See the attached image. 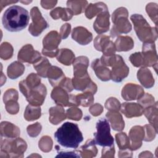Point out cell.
<instances>
[{
  "instance_id": "44dd1931",
  "label": "cell",
  "mask_w": 158,
  "mask_h": 158,
  "mask_svg": "<svg viewBox=\"0 0 158 158\" xmlns=\"http://www.w3.org/2000/svg\"><path fill=\"white\" fill-rule=\"evenodd\" d=\"M91 67L95 72L98 78H99L101 80L106 81L110 80V70L101 62L100 59H96L93 61Z\"/></svg>"
},
{
  "instance_id": "d6a6232c",
  "label": "cell",
  "mask_w": 158,
  "mask_h": 158,
  "mask_svg": "<svg viewBox=\"0 0 158 158\" xmlns=\"http://www.w3.org/2000/svg\"><path fill=\"white\" fill-rule=\"evenodd\" d=\"M51 66V64L48 60L43 57H41L37 62L33 64V67L36 70L38 75L44 78L47 77V73Z\"/></svg>"
},
{
  "instance_id": "4dcf8cb0",
  "label": "cell",
  "mask_w": 158,
  "mask_h": 158,
  "mask_svg": "<svg viewBox=\"0 0 158 158\" xmlns=\"http://www.w3.org/2000/svg\"><path fill=\"white\" fill-rule=\"evenodd\" d=\"M25 70L24 65L19 62H14L7 68L8 77L11 79H15L21 76Z\"/></svg>"
},
{
  "instance_id": "7c38bea8",
  "label": "cell",
  "mask_w": 158,
  "mask_h": 158,
  "mask_svg": "<svg viewBox=\"0 0 158 158\" xmlns=\"http://www.w3.org/2000/svg\"><path fill=\"white\" fill-rule=\"evenodd\" d=\"M72 82L73 88L76 90L89 91L93 94L97 91V86L91 81L88 73L81 77H73Z\"/></svg>"
},
{
  "instance_id": "d590c367",
  "label": "cell",
  "mask_w": 158,
  "mask_h": 158,
  "mask_svg": "<svg viewBox=\"0 0 158 158\" xmlns=\"http://www.w3.org/2000/svg\"><path fill=\"white\" fill-rule=\"evenodd\" d=\"M110 41L109 36L100 35L95 38L94 40V46L97 51L102 52Z\"/></svg>"
},
{
  "instance_id": "bcb514c9",
  "label": "cell",
  "mask_w": 158,
  "mask_h": 158,
  "mask_svg": "<svg viewBox=\"0 0 158 158\" xmlns=\"http://www.w3.org/2000/svg\"><path fill=\"white\" fill-rule=\"evenodd\" d=\"M144 133L145 135V137L144 138V140L145 141H151L152 139H154L156 136V133H153L154 128L153 127H151V125H146L144 127ZM155 129V128H154Z\"/></svg>"
},
{
  "instance_id": "f6af8a7d",
  "label": "cell",
  "mask_w": 158,
  "mask_h": 158,
  "mask_svg": "<svg viewBox=\"0 0 158 158\" xmlns=\"http://www.w3.org/2000/svg\"><path fill=\"white\" fill-rule=\"evenodd\" d=\"M28 135L31 137L37 136L41 130V125L40 123L37 122L35 124L30 125L27 127Z\"/></svg>"
},
{
  "instance_id": "7a4b0ae2",
  "label": "cell",
  "mask_w": 158,
  "mask_h": 158,
  "mask_svg": "<svg viewBox=\"0 0 158 158\" xmlns=\"http://www.w3.org/2000/svg\"><path fill=\"white\" fill-rule=\"evenodd\" d=\"M54 137L61 146L73 149H77L83 140L78 125L68 122L63 123L57 130L54 133Z\"/></svg>"
},
{
  "instance_id": "b9f144b4",
  "label": "cell",
  "mask_w": 158,
  "mask_h": 158,
  "mask_svg": "<svg viewBox=\"0 0 158 158\" xmlns=\"http://www.w3.org/2000/svg\"><path fill=\"white\" fill-rule=\"evenodd\" d=\"M105 107L110 111H118L120 109V102L115 98H109L106 103Z\"/></svg>"
},
{
  "instance_id": "ac0fdd59",
  "label": "cell",
  "mask_w": 158,
  "mask_h": 158,
  "mask_svg": "<svg viewBox=\"0 0 158 158\" xmlns=\"http://www.w3.org/2000/svg\"><path fill=\"white\" fill-rule=\"evenodd\" d=\"M89 60L87 57L80 56L75 59L73 62L74 77H81L86 74Z\"/></svg>"
},
{
  "instance_id": "ee69618b",
  "label": "cell",
  "mask_w": 158,
  "mask_h": 158,
  "mask_svg": "<svg viewBox=\"0 0 158 158\" xmlns=\"http://www.w3.org/2000/svg\"><path fill=\"white\" fill-rule=\"evenodd\" d=\"M6 110L10 114H16L19 109L17 100H10L5 103Z\"/></svg>"
},
{
  "instance_id": "5bb4252c",
  "label": "cell",
  "mask_w": 158,
  "mask_h": 158,
  "mask_svg": "<svg viewBox=\"0 0 158 158\" xmlns=\"http://www.w3.org/2000/svg\"><path fill=\"white\" fill-rule=\"evenodd\" d=\"M93 101V94L89 91H86L85 93L78 94L76 96L69 95L70 106H81L83 107H88L92 104Z\"/></svg>"
},
{
  "instance_id": "6da1fadb",
  "label": "cell",
  "mask_w": 158,
  "mask_h": 158,
  "mask_svg": "<svg viewBox=\"0 0 158 158\" xmlns=\"http://www.w3.org/2000/svg\"><path fill=\"white\" fill-rule=\"evenodd\" d=\"M29 20L28 10L23 7L14 5L5 10L2 17V23L7 31L17 32L26 28Z\"/></svg>"
},
{
  "instance_id": "603a6c76",
  "label": "cell",
  "mask_w": 158,
  "mask_h": 158,
  "mask_svg": "<svg viewBox=\"0 0 158 158\" xmlns=\"http://www.w3.org/2000/svg\"><path fill=\"white\" fill-rule=\"evenodd\" d=\"M17 127L9 122H2L1 123V135L5 138H15L20 135Z\"/></svg>"
},
{
  "instance_id": "52a82bcc",
  "label": "cell",
  "mask_w": 158,
  "mask_h": 158,
  "mask_svg": "<svg viewBox=\"0 0 158 158\" xmlns=\"http://www.w3.org/2000/svg\"><path fill=\"white\" fill-rule=\"evenodd\" d=\"M97 131L93 134L95 144L102 147H111L114 146V138L110 134L109 122L106 118L99 119L96 125Z\"/></svg>"
},
{
  "instance_id": "60d3db41",
  "label": "cell",
  "mask_w": 158,
  "mask_h": 158,
  "mask_svg": "<svg viewBox=\"0 0 158 158\" xmlns=\"http://www.w3.org/2000/svg\"><path fill=\"white\" fill-rule=\"evenodd\" d=\"M67 117L69 119L74 120H80L82 117V112L76 107H73L67 110Z\"/></svg>"
},
{
  "instance_id": "7402d4cb",
  "label": "cell",
  "mask_w": 158,
  "mask_h": 158,
  "mask_svg": "<svg viewBox=\"0 0 158 158\" xmlns=\"http://www.w3.org/2000/svg\"><path fill=\"white\" fill-rule=\"evenodd\" d=\"M47 77L51 85L56 87L59 86L65 78L62 70L56 66H51L48 71Z\"/></svg>"
},
{
  "instance_id": "c3c4849f",
  "label": "cell",
  "mask_w": 158,
  "mask_h": 158,
  "mask_svg": "<svg viewBox=\"0 0 158 158\" xmlns=\"http://www.w3.org/2000/svg\"><path fill=\"white\" fill-rule=\"evenodd\" d=\"M153 4L154 3L151 2V3H149V4H148L147 6H146V12L148 14V15H149V17H151V19H152V20L155 23L156 25H157V15H156L154 12H157V9H155L154 10H152V7H153Z\"/></svg>"
},
{
  "instance_id": "836d02e7",
  "label": "cell",
  "mask_w": 158,
  "mask_h": 158,
  "mask_svg": "<svg viewBox=\"0 0 158 158\" xmlns=\"http://www.w3.org/2000/svg\"><path fill=\"white\" fill-rule=\"evenodd\" d=\"M41 116V108L38 106L29 104L24 112V117L27 121H33Z\"/></svg>"
},
{
  "instance_id": "f5cc1de1",
  "label": "cell",
  "mask_w": 158,
  "mask_h": 158,
  "mask_svg": "<svg viewBox=\"0 0 158 158\" xmlns=\"http://www.w3.org/2000/svg\"><path fill=\"white\" fill-rule=\"evenodd\" d=\"M21 2H22V3H24V4H28V3H30L31 1H27V2H26V1H20Z\"/></svg>"
},
{
  "instance_id": "9a60e30c",
  "label": "cell",
  "mask_w": 158,
  "mask_h": 158,
  "mask_svg": "<svg viewBox=\"0 0 158 158\" xmlns=\"http://www.w3.org/2000/svg\"><path fill=\"white\" fill-rule=\"evenodd\" d=\"M72 37L81 45H86L93 40L92 33L83 27L74 28L72 33Z\"/></svg>"
},
{
  "instance_id": "9c48e42d",
  "label": "cell",
  "mask_w": 158,
  "mask_h": 158,
  "mask_svg": "<svg viewBox=\"0 0 158 158\" xmlns=\"http://www.w3.org/2000/svg\"><path fill=\"white\" fill-rule=\"evenodd\" d=\"M32 23L30 25L28 31L34 36H38L48 27V24L41 15L37 7H34L30 11Z\"/></svg>"
},
{
  "instance_id": "7dc6e473",
  "label": "cell",
  "mask_w": 158,
  "mask_h": 158,
  "mask_svg": "<svg viewBox=\"0 0 158 158\" xmlns=\"http://www.w3.org/2000/svg\"><path fill=\"white\" fill-rule=\"evenodd\" d=\"M18 99V93L17 91L13 89H9L7 90L3 96V101L4 103L10 100H17Z\"/></svg>"
},
{
  "instance_id": "f907efd6",
  "label": "cell",
  "mask_w": 158,
  "mask_h": 158,
  "mask_svg": "<svg viewBox=\"0 0 158 158\" xmlns=\"http://www.w3.org/2000/svg\"><path fill=\"white\" fill-rule=\"evenodd\" d=\"M102 110H103L102 106L101 104L97 103V104L92 106L89 108V110L93 115L98 116L101 114V112H102Z\"/></svg>"
},
{
  "instance_id": "30bf717a",
  "label": "cell",
  "mask_w": 158,
  "mask_h": 158,
  "mask_svg": "<svg viewBox=\"0 0 158 158\" xmlns=\"http://www.w3.org/2000/svg\"><path fill=\"white\" fill-rule=\"evenodd\" d=\"M47 94L46 86L41 83L28 91L25 95L27 101L31 105L40 106L42 105Z\"/></svg>"
},
{
  "instance_id": "4fadbf2b",
  "label": "cell",
  "mask_w": 158,
  "mask_h": 158,
  "mask_svg": "<svg viewBox=\"0 0 158 158\" xmlns=\"http://www.w3.org/2000/svg\"><path fill=\"white\" fill-rule=\"evenodd\" d=\"M144 94V90L139 85L127 83L122 89V96L127 101L139 99Z\"/></svg>"
},
{
  "instance_id": "f1b7e54d",
  "label": "cell",
  "mask_w": 158,
  "mask_h": 158,
  "mask_svg": "<svg viewBox=\"0 0 158 158\" xmlns=\"http://www.w3.org/2000/svg\"><path fill=\"white\" fill-rule=\"evenodd\" d=\"M57 60L64 65H70L75 60V55L69 49H60L57 55Z\"/></svg>"
},
{
  "instance_id": "277c9868",
  "label": "cell",
  "mask_w": 158,
  "mask_h": 158,
  "mask_svg": "<svg viewBox=\"0 0 158 158\" xmlns=\"http://www.w3.org/2000/svg\"><path fill=\"white\" fill-rule=\"evenodd\" d=\"M130 19L138 38L144 43H154L157 37V28L151 27L146 19L140 14H133Z\"/></svg>"
},
{
  "instance_id": "d4e9b609",
  "label": "cell",
  "mask_w": 158,
  "mask_h": 158,
  "mask_svg": "<svg viewBox=\"0 0 158 158\" xmlns=\"http://www.w3.org/2000/svg\"><path fill=\"white\" fill-rule=\"evenodd\" d=\"M137 77L144 87L149 88L154 86V78L151 71L148 69H141L137 73Z\"/></svg>"
},
{
  "instance_id": "8992f818",
  "label": "cell",
  "mask_w": 158,
  "mask_h": 158,
  "mask_svg": "<svg viewBox=\"0 0 158 158\" xmlns=\"http://www.w3.org/2000/svg\"><path fill=\"white\" fill-rule=\"evenodd\" d=\"M26 142L20 138L1 139V154L2 157H23L27 149Z\"/></svg>"
},
{
  "instance_id": "f546056e",
  "label": "cell",
  "mask_w": 158,
  "mask_h": 158,
  "mask_svg": "<svg viewBox=\"0 0 158 158\" xmlns=\"http://www.w3.org/2000/svg\"><path fill=\"white\" fill-rule=\"evenodd\" d=\"M50 15L55 20L61 18L62 20L67 21L72 19L73 14L68 8L57 7L50 12Z\"/></svg>"
},
{
  "instance_id": "74e56055",
  "label": "cell",
  "mask_w": 158,
  "mask_h": 158,
  "mask_svg": "<svg viewBox=\"0 0 158 158\" xmlns=\"http://www.w3.org/2000/svg\"><path fill=\"white\" fill-rule=\"evenodd\" d=\"M116 141L120 150L130 149V144L129 138L125 133H119L115 135Z\"/></svg>"
},
{
  "instance_id": "7bdbcfd3",
  "label": "cell",
  "mask_w": 158,
  "mask_h": 158,
  "mask_svg": "<svg viewBox=\"0 0 158 158\" xmlns=\"http://www.w3.org/2000/svg\"><path fill=\"white\" fill-rule=\"evenodd\" d=\"M138 101L139 105H141L143 109H145L148 107L151 106L154 104V98L148 93H146V94L144 95L143 94V96L141 98H139Z\"/></svg>"
},
{
  "instance_id": "484cf974",
  "label": "cell",
  "mask_w": 158,
  "mask_h": 158,
  "mask_svg": "<svg viewBox=\"0 0 158 158\" xmlns=\"http://www.w3.org/2000/svg\"><path fill=\"white\" fill-rule=\"evenodd\" d=\"M49 121L52 124L57 125L66 118L64 109L59 106L52 107L49 110Z\"/></svg>"
},
{
  "instance_id": "ba28073f",
  "label": "cell",
  "mask_w": 158,
  "mask_h": 158,
  "mask_svg": "<svg viewBox=\"0 0 158 158\" xmlns=\"http://www.w3.org/2000/svg\"><path fill=\"white\" fill-rule=\"evenodd\" d=\"M60 36L56 31H51L43 38L42 53L46 56L54 57L57 56L59 49L58 45L60 43Z\"/></svg>"
},
{
  "instance_id": "5b68a950",
  "label": "cell",
  "mask_w": 158,
  "mask_h": 158,
  "mask_svg": "<svg viewBox=\"0 0 158 158\" xmlns=\"http://www.w3.org/2000/svg\"><path fill=\"white\" fill-rule=\"evenodd\" d=\"M128 10L125 7L117 9L112 14V20L114 25L110 31V36L115 37L122 33H127L131 30V25L127 17Z\"/></svg>"
},
{
  "instance_id": "681fc988",
  "label": "cell",
  "mask_w": 158,
  "mask_h": 158,
  "mask_svg": "<svg viewBox=\"0 0 158 158\" xmlns=\"http://www.w3.org/2000/svg\"><path fill=\"white\" fill-rule=\"evenodd\" d=\"M71 30V25L69 23L64 24L60 28V35L62 39H65L67 38L70 34Z\"/></svg>"
},
{
  "instance_id": "cb8c5ba5",
  "label": "cell",
  "mask_w": 158,
  "mask_h": 158,
  "mask_svg": "<svg viewBox=\"0 0 158 158\" xmlns=\"http://www.w3.org/2000/svg\"><path fill=\"white\" fill-rule=\"evenodd\" d=\"M106 117L109 120L112 128L115 131H121L125 124L122 115L118 111H110L106 114Z\"/></svg>"
},
{
  "instance_id": "8d00e7d4",
  "label": "cell",
  "mask_w": 158,
  "mask_h": 158,
  "mask_svg": "<svg viewBox=\"0 0 158 158\" xmlns=\"http://www.w3.org/2000/svg\"><path fill=\"white\" fill-rule=\"evenodd\" d=\"M80 152L82 154L81 157H85L86 154H91L93 157L96 156L97 154V149L95 146V143L93 139H88L85 145L82 146Z\"/></svg>"
},
{
  "instance_id": "e0dca14e",
  "label": "cell",
  "mask_w": 158,
  "mask_h": 158,
  "mask_svg": "<svg viewBox=\"0 0 158 158\" xmlns=\"http://www.w3.org/2000/svg\"><path fill=\"white\" fill-rule=\"evenodd\" d=\"M144 136V128L141 126H135L131 128L129 133V138L131 140L130 149L136 150L139 149L142 144V139Z\"/></svg>"
},
{
  "instance_id": "816d5d0a",
  "label": "cell",
  "mask_w": 158,
  "mask_h": 158,
  "mask_svg": "<svg viewBox=\"0 0 158 158\" xmlns=\"http://www.w3.org/2000/svg\"><path fill=\"white\" fill-rule=\"evenodd\" d=\"M57 1H41V6L46 9H51L56 4Z\"/></svg>"
},
{
  "instance_id": "d6986e66",
  "label": "cell",
  "mask_w": 158,
  "mask_h": 158,
  "mask_svg": "<svg viewBox=\"0 0 158 158\" xmlns=\"http://www.w3.org/2000/svg\"><path fill=\"white\" fill-rule=\"evenodd\" d=\"M121 112L128 118L133 117H139L143 114L144 109L137 103H127L122 104L120 108Z\"/></svg>"
},
{
  "instance_id": "ab89813d",
  "label": "cell",
  "mask_w": 158,
  "mask_h": 158,
  "mask_svg": "<svg viewBox=\"0 0 158 158\" xmlns=\"http://www.w3.org/2000/svg\"><path fill=\"white\" fill-rule=\"evenodd\" d=\"M38 146L41 150L44 152L50 151L52 149V141L51 137L48 136H43L39 141Z\"/></svg>"
},
{
  "instance_id": "2e32d148",
  "label": "cell",
  "mask_w": 158,
  "mask_h": 158,
  "mask_svg": "<svg viewBox=\"0 0 158 158\" xmlns=\"http://www.w3.org/2000/svg\"><path fill=\"white\" fill-rule=\"evenodd\" d=\"M109 17L108 10L103 11L98 14V17L93 23V28L97 33L101 34L109 30L110 25Z\"/></svg>"
},
{
  "instance_id": "4316f807",
  "label": "cell",
  "mask_w": 158,
  "mask_h": 158,
  "mask_svg": "<svg viewBox=\"0 0 158 158\" xmlns=\"http://www.w3.org/2000/svg\"><path fill=\"white\" fill-rule=\"evenodd\" d=\"M115 46L116 51H128L131 50L134 46V42L132 38L130 36H118L115 42Z\"/></svg>"
},
{
  "instance_id": "8fae6325",
  "label": "cell",
  "mask_w": 158,
  "mask_h": 158,
  "mask_svg": "<svg viewBox=\"0 0 158 158\" xmlns=\"http://www.w3.org/2000/svg\"><path fill=\"white\" fill-rule=\"evenodd\" d=\"M17 58L21 62L34 64L41 58V56L38 51L34 50L32 45L28 44L19 51Z\"/></svg>"
},
{
  "instance_id": "3957f363",
  "label": "cell",
  "mask_w": 158,
  "mask_h": 158,
  "mask_svg": "<svg viewBox=\"0 0 158 158\" xmlns=\"http://www.w3.org/2000/svg\"><path fill=\"white\" fill-rule=\"evenodd\" d=\"M101 62L105 66H111L110 79L115 82H121L126 78L129 73V68L125 64L123 58L118 55L110 56H102L100 59Z\"/></svg>"
},
{
  "instance_id": "ffe728a7",
  "label": "cell",
  "mask_w": 158,
  "mask_h": 158,
  "mask_svg": "<svg viewBox=\"0 0 158 158\" xmlns=\"http://www.w3.org/2000/svg\"><path fill=\"white\" fill-rule=\"evenodd\" d=\"M51 98L55 102L61 106H70L69 95L67 91L61 87L56 86L52 91Z\"/></svg>"
},
{
  "instance_id": "e575fe53",
  "label": "cell",
  "mask_w": 158,
  "mask_h": 158,
  "mask_svg": "<svg viewBox=\"0 0 158 158\" xmlns=\"http://www.w3.org/2000/svg\"><path fill=\"white\" fill-rule=\"evenodd\" d=\"M87 4L86 1H68L67 2V8L75 15L83 12Z\"/></svg>"
},
{
  "instance_id": "83f0119b",
  "label": "cell",
  "mask_w": 158,
  "mask_h": 158,
  "mask_svg": "<svg viewBox=\"0 0 158 158\" xmlns=\"http://www.w3.org/2000/svg\"><path fill=\"white\" fill-rule=\"evenodd\" d=\"M107 10L108 9L106 4L102 2L95 4H89L85 10V15L88 19H91L96 15Z\"/></svg>"
},
{
  "instance_id": "f35d334b",
  "label": "cell",
  "mask_w": 158,
  "mask_h": 158,
  "mask_svg": "<svg viewBox=\"0 0 158 158\" xmlns=\"http://www.w3.org/2000/svg\"><path fill=\"white\" fill-rule=\"evenodd\" d=\"M13 48L10 44L7 42L2 43L1 46L0 54L1 57L4 60H7L12 56Z\"/></svg>"
},
{
  "instance_id": "1f68e13d",
  "label": "cell",
  "mask_w": 158,
  "mask_h": 158,
  "mask_svg": "<svg viewBox=\"0 0 158 158\" xmlns=\"http://www.w3.org/2000/svg\"><path fill=\"white\" fill-rule=\"evenodd\" d=\"M143 114L146 117L148 120L152 125V127L157 131V102L154 104V106L148 107L144 109Z\"/></svg>"
}]
</instances>
